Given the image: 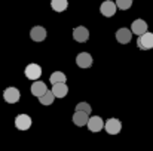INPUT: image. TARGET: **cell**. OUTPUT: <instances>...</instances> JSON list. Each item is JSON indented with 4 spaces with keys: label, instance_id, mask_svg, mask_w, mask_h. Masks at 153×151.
<instances>
[{
    "label": "cell",
    "instance_id": "19",
    "mask_svg": "<svg viewBox=\"0 0 153 151\" xmlns=\"http://www.w3.org/2000/svg\"><path fill=\"white\" fill-rule=\"evenodd\" d=\"M116 4H117V9L126 10L132 6V0H116Z\"/></svg>",
    "mask_w": 153,
    "mask_h": 151
},
{
    "label": "cell",
    "instance_id": "4",
    "mask_svg": "<svg viewBox=\"0 0 153 151\" xmlns=\"http://www.w3.org/2000/svg\"><path fill=\"white\" fill-rule=\"evenodd\" d=\"M15 126L19 130H27L31 126V119L28 114H18L15 119Z\"/></svg>",
    "mask_w": 153,
    "mask_h": 151
},
{
    "label": "cell",
    "instance_id": "11",
    "mask_svg": "<svg viewBox=\"0 0 153 151\" xmlns=\"http://www.w3.org/2000/svg\"><path fill=\"white\" fill-rule=\"evenodd\" d=\"M116 9H117V4L113 3V1H110V0L101 3V6H100V12H101L104 16H107V18L113 16L116 13Z\"/></svg>",
    "mask_w": 153,
    "mask_h": 151
},
{
    "label": "cell",
    "instance_id": "15",
    "mask_svg": "<svg viewBox=\"0 0 153 151\" xmlns=\"http://www.w3.org/2000/svg\"><path fill=\"white\" fill-rule=\"evenodd\" d=\"M52 92L56 98H64L68 92V88L65 83H55V85H52Z\"/></svg>",
    "mask_w": 153,
    "mask_h": 151
},
{
    "label": "cell",
    "instance_id": "1",
    "mask_svg": "<svg viewBox=\"0 0 153 151\" xmlns=\"http://www.w3.org/2000/svg\"><path fill=\"white\" fill-rule=\"evenodd\" d=\"M137 46L141 50H149L153 48V33H144L141 36H138L137 40Z\"/></svg>",
    "mask_w": 153,
    "mask_h": 151
},
{
    "label": "cell",
    "instance_id": "12",
    "mask_svg": "<svg viewBox=\"0 0 153 151\" xmlns=\"http://www.w3.org/2000/svg\"><path fill=\"white\" fill-rule=\"evenodd\" d=\"M131 31L132 34H137V36H141L144 33H147V24L144 19H135L132 24H131Z\"/></svg>",
    "mask_w": 153,
    "mask_h": 151
},
{
    "label": "cell",
    "instance_id": "20",
    "mask_svg": "<svg viewBox=\"0 0 153 151\" xmlns=\"http://www.w3.org/2000/svg\"><path fill=\"white\" fill-rule=\"evenodd\" d=\"M76 111H85V113L91 114V105L88 102H79L76 105Z\"/></svg>",
    "mask_w": 153,
    "mask_h": 151
},
{
    "label": "cell",
    "instance_id": "14",
    "mask_svg": "<svg viewBox=\"0 0 153 151\" xmlns=\"http://www.w3.org/2000/svg\"><path fill=\"white\" fill-rule=\"evenodd\" d=\"M46 92H48V88H46V85H45L43 82H36V83L31 85V94H33L34 96L40 98V96H43Z\"/></svg>",
    "mask_w": 153,
    "mask_h": 151
},
{
    "label": "cell",
    "instance_id": "6",
    "mask_svg": "<svg viewBox=\"0 0 153 151\" xmlns=\"http://www.w3.org/2000/svg\"><path fill=\"white\" fill-rule=\"evenodd\" d=\"M114 36H116V40H117L120 45H126V43H129L131 39H132V31L123 27V28H119Z\"/></svg>",
    "mask_w": 153,
    "mask_h": 151
},
{
    "label": "cell",
    "instance_id": "7",
    "mask_svg": "<svg viewBox=\"0 0 153 151\" xmlns=\"http://www.w3.org/2000/svg\"><path fill=\"white\" fill-rule=\"evenodd\" d=\"M94 59L92 56L88 53V52H80L77 56H76V64L80 67V68H89L92 65Z\"/></svg>",
    "mask_w": 153,
    "mask_h": 151
},
{
    "label": "cell",
    "instance_id": "2",
    "mask_svg": "<svg viewBox=\"0 0 153 151\" xmlns=\"http://www.w3.org/2000/svg\"><path fill=\"white\" fill-rule=\"evenodd\" d=\"M25 77L30 80H37L42 76V67L39 64H28L25 67Z\"/></svg>",
    "mask_w": 153,
    "mask_h": 151
},
{
    "label": "cell",
    "instance_id": "17",
    "mask_svg": "<svg viewBox=\"0 0 153 151\" xmlns=\"http://www.w3.org/2000/svg\"><path fill=\"white\" fill-rule=\"evenodd\" d=\"M65 80H67V77H65V74L61 73V71L52 73L51 77H49V82H51L52 85H55V83H65Z\"/></svg>",
    "mask_w": 153,
    "mask_h": 151
},
{
    "label": "cell",
    "instance_id": "13",
    "mask_svg": "<svg viewBox=\"0 0 153 151\" xmlns=\"http://www.w3.org/2000/svg\"><path fill=\"white\" fill-rule=\"evenodd\" d=\"M88 122H89V114L88 113H85V111H76L73 114V123L76 126L82 127V126L88 124Z\"/></svg>",
    "mask_w": 153,
    "mask_h": 151
},
{
    "label": "cell",
    "instance_id": "18",
    "mask_svg": "<svg viewBox=\"0 0 153 151\" xmlns=\"http://www.w3.org/2000/svg\"><path fill=\"white\" fill-rule=\"evenodd\" d=\"M53 98H55L53 92H52V91H48L43 96H40V98H39V101H40V104H42V105H51L52 102H53Z\"/></svg>",
    "mask_w": 153,
    "mask_h": 151
},
{
    "label": "cell",
    "instance_id": "9",
    "mask_svg": "<svg viewBox=\"0 0 153 151\" xmlns=\"http://www.w3.org/2000/svg\"><path fill=\"white\" fill-rule=\"evenodd\" d=\"M104 120H102L100 116H92V117H89V122H88V129L91 130V132H100L102 127H104Z\"/></svg>",
    "mask_w": 153,
    "mask_h": 151
},
{
    "label": "cell",
    "instance_id": "5",
    "mask_svg": "<svg viewBox=\"0 0 153 151\" xmlns=\"http://www.w3.org/2000/svg\"><path fill=\"white\" fill-rule=\"evenodd\" d=\"M73 39L76 40V42H79V43H85V42H88V39H89V31H88V28H85V27H76L74 30H73Z\"/></svg>",
    "mask_w": 153,
    "mask_h": 151
},
{
    "label": "cell",
    "instance_id": "3",
    "mask_svg": "<svg viewBox=\"0 0 153 151\" xmlns=\"http://www.w3.org/2000/svg\"><path fill=\"white\" fill-rule=\"evenodd\" d=\"M104 129H105V132L108 135H117L120 132V129H122V123L117 119H108L105 122V124H104Z\"/></svg>",
    "mask_w": 153,
    "mask_h": 151
},
{
    "label": "cell",
    "instance_id": "16",
    "mask_svg": "<svg viewBox=\"0 0 153 151\" xmlns=\"http://www.w3.org/2000/svg\"><path fill=\"white\" fill-rule=\"evenodd\" d=\"M68 6L67 0H51V7L55 12H64Z\"/></svg>",
    "mask_w": 153,
    "mask_h": 151
},
{
    "label": "cell",
    "instance_id": "8",
    "mask_svg": "<svg viewBox=\"0 0 153 151\" xmlns=\"http://www.w3.org/2000/svg\"><path fill=\"white\" fill-rule=\"evenodd\" d=\"M3 98L6 102H9V104H16L18 101H19V91L16 89V88H7V89H4V92H3Z\"/></svg>",
    "mask_w": 153,
    "mask_h": 151
},
{
    "label": "cell",
    "instance_id": "10",
    "mask_svg": "<svg viewBox=\"0 0 153 151\" xmlns=\"http://www.w3.org/2000/svg\"><path fill=\"white\" fill-rule=\"evenodd\" d=\"M46 34H48L46 30L43 27H40V25H36V27H33L30 30V37L34 42H43L46 39Z\"/></svg>",
    "mask_w": 153,
    "mask_h": 151
}]
</instances>
